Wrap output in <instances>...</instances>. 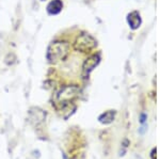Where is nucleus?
Masks as SVG:
<instances>
[{
  "label": "nucleus",
  "instance_id": "1",
  "mask_svg": "<svg viewBox=\"0 0 160 159\" xmlns=\"http://www.w3.org/2000/svg\"><path fill=\"white\" fill-rule=\"evenodd\" d=\"M69 53V44L66 42H53L48 46L46 57L50 63H58L65 60Z\"/></svg>",
  "mask_w": 160,
  "mask_h": 159
},
{
  "label": "nucleus",
  "instance_id": "2",
  "mask_svg": "<svg viewBox=\"0 0 160 159\" xmlns=\"http://www.w3.org/2000/svg\"><path fill=\"white\" fill-rule=\"evenodd\" d=\"M96 46V41L92 35L83 33V34L79 35L75 41L74 47L76 50L82 51V52H88Z\"/></svg>",
  "mask_w": 160,
  "mask_h": 159
},
{
  "label": "nucleus",
  "instance_id": "3",
  "mask_svg": "<svg viewBox=\"0 0 160 159\" xmlns=\"http://www.w3.org/2000/svg\"><path fill=\"white\" fill-rule=\"evenodd\" d=\"M78 92H79L78 88L75 86L65 87V88H63L58 93L57 99H58V102L60 104H68V102L73 101L75 97L78 95Z\"/></svg>",
  "mask_w": 160,
  "mask_h": 159
},
{
  "label": "nucleus",
  "instance_id": "4",
  "mask_svg": "<svg viewBox=\"0 0 160 159\" xmlns=\"http://www.w3.org/2000/svg\"><path fill=\"white\" fill-rule=\"evenodd\" d=\"M99 63V56L98 55H93L90 58H88L86 62L83 63V72L86 74H89L90 72L94 70L96 65Z\"/></svg>",
  "mask_w": 160,
  "mask_h": 159
},
{
  "label": "nucleus",
  "instance_id": "5",
  "mask_svg": "<svg viewBox=\"0 0 160 159\" xmlns=\"http://www.w3.org/2000/svg\"><path fill=\"white\" fill-rule=\"evenodd\" d=\"M62 9H63V2L61 0H52L47 6V12L50 15L59 14L62 11Z\"/></svg>",
  "mask_w": 160,
  "mask_h": 159
},
{
  "label": "nucleus",
  "instance_id": "6",
  "mask_svg": "<svg viewBox=\"0 0 160 159\" xmlns=\"http://www.w3.org/2000/svg\"><path fill=\"white\" fill-rule=\"evenodd\" d=\"M127 20H128V24H129V26L131 27V29H137V28L141 25V18L138 12L130 13L127 17Z\"/></svg>",
  "mask_w": 160,
  "mask_h": 159
},
{
  "label": "nucleus",
  "instance_id": "7",
  "mask_svg": "<svg viewBox=\"0 0 160 159\" xmlns=\"http://www.w3.org/2000/svg\"><path fill=\"white\" fill-rule=\"evenodd\" d=\"M114 115H115V112L110 110V111H107V112H105V113H102L98 117V120L102 124H110V123L113 122V120H114Z\"/></svg>",
  "mask_w": 160,
  "mask_h": 159
},
{
  "label": "nucleus",
  "instance_id": "8",
  "mask_svg": "<svg viewBox=\"0 0 160 159\" xmlns=\"http://www.w3.org/2000/svg\"><path fill=\"white\" fill-rule=\"evenodd\" d=\"M155 154H156V148H153V151H152V159H156L155 158Z\"/></svg>",
  "mask_w": 160,
  "mask_h": 159
},
{
  "label": "nucleus",
  "instance_id": "9",
  "mask_svg": "<svg viewBox=\"0 0 160 159\" xmlns=\"http://www.w3.org/2000/svg\"><path fill=\"white\" fill-rule=\"evenodd\" d=\"M41 1H45V0H41Z\"/></svg>",
  "mask_w": 160,
  "mask_h": 159
}]
</instances>
